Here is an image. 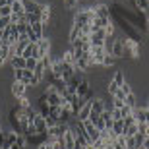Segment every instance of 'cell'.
<instances>
[{
  "mask_svg": "<svg viewBox=\"0 0 149 149\" xmlns=\"http://www.w3.org/2000/svg\"><path fill=\"white\" fill-rule=\"evenodd\" d=\"M39 19H41V23H43V25H49V22L52 19V4H50V2H41Z\"/></svg>",
  "mask_w": 149,
  "mask_h": 149,
  "instance_id": "cell-1",
  "label": "cell"
},
{
  "mask_svg": "<svg viewBox=\"0 0 149 149\" xmlns=\"http://www.w3.org/2000/svg\"><path fill=\"white\" fill-rule=\"evenodd\" d=\"M37 49H39V60H41V58H45V56H49L52 52V41L49 37H43L37 43Z\"/></svg>",
  "mask_w": 149,
  "mask_h": 149,
  "instance_id": "cell-2",
  "label": "cell"
},
{
  "mask_svg": "<svg viewBox=\"0 0 149 149\" xmlns=\"http://www.w3.org/2000/svg\"><path fill=\"white\" fill-rule=\"evenodd\" d=\"M68 128H70V124L58 122L56 126H52V128H49V130H47V136H49V138H52V139H60L62 136H64V132H66Z\"/></svg>",
  "mask_w": 149,
  "mask_h": 149,
  "instance_id": "cell-3",
  "label": "cell"
},
{
  "mask_svg": "<svg viewBox=\"0 0 149 149\" xmlns=\"http://www.w3.org/2000/svg\"><path fill=\"white\" fill-rule=\"evenodd\" d=\"M81 124H83V130H85V134H87V138H89V141H91V143H93L95 139L101 138V132L93 126V122L89 120V118H87V120H81Z\"/></svg>",
  "mask_w": 149,
  "mask_h": 149,
  "instance_id": "cell-4",
  "label": "cell"
},
{
  "mask_svg": "<svg viewBox=\"0 0 149 149\" xmlns=\"http://www.w3.org/2000/svg\"><path fill=\"white\" fill-rule=\"evenodd\" d=\"M109 54L105 47H91V60H93V66H101L103 64V58Z\"/></svg>",
  "mask_w": 149,
  "mask_h": 149,
  "instance_id": "cell-5",
  "label": "cell"
},
{
  "mask_svg": "<svg viewBox=\"0 0 149 149\" xmlns=\"http://www.w3.org/2000/svg\"><path fill=\"white\" fill-rule=\"evenodd\" d=\"M103 111H107L105 99H103V97H95V99L91 101V114H89V118H91V116H101Z\"/></svg>",
  "mask_w": 149,
  "mask_h": 149,
  "instance_id": "cell-6",
  "label": "cell"
},
{
  "mask_svg": "<svg viewBox=\"0 0 149 149\" xmlns=\"http://www.w3.org/2000/svg\"><path fill=\"white\" fill-rule=\"evenodd\" d=\"M93 14H95V17H112L111 6H109V4H103V2L93 4Z\"/></svg>",
  "mask_w": 149,
  "mask_h": 149,
  "instance_id": "cell-7",
  "label": "cell"
},
{
  "mask_svg": "<svg viewBox=\"0 0 149 149\" xmlns=\"http://www.w3.org/2000/svg\"><path fill=\"white\" fill-rule=\"evenodd\" d=\"M132 114H134V118H136L138 124H149V111L145 107H136Z\"/></svg>",
  "mask_w": 149,
  "mask_h": 149,
  "instance_id": "cell-8",
  "label": "cell"
},
{
  "mask_svg": "<svg viewBox=\"0 0 149 149\" xmlns=\"http://www.w3.org/2000/svg\"><path fill=\"white\" fill-rule=\"evenodd\" d=\"M10 91H12V95H14V99H19L23 95H27V85L23 81H12Z\"/></svg>",
  "mask_w": 149,
  "mask_h": 149,
  "instance_id": "cell-9",
  "label": "cell"
},
{
  "mask_svg": "<svg viewBox=\"0 0 149 149\" xmlns=\"http://www.w3.org/2000/svg\"><path fill=\"white\" fill-rule=\"evenodd\" d=\"M122 39L124 37H118L112 41V47H111V54L114 56V58H124V45H122Z\"/></svg>",
  "mask_w": 149,
  "mask_h": 149,
  "instance_id": "cell-10",
  "label": "cell"
},
{
  "mask_svg": "<svg viewBox=\"0 0 149 149\" xmlns=\"http://www.w3.org/2000/svg\"><path fill=\"white\" fill-rule=\"evenodd\" d=\"M22 4L25 14H39V10H41V2H37V0H22Z\"/></svg>",
  "mask_w": 149,
  "mask_h": 149,
  "instance_id": "cell-11",
  "label": "cell"
},
{
  "mask_svg": "<svg viewBox=\"0 0 149 149\" xmlns=\"http://www.w3.org/2000/svg\"><path fill=\"white\" fill-rule=\"evenodd\" d=\"M72 109H70V103H62L60 107V118L58 122H64V124H70V118H72Z\"/></svg>",
  "mask_w": 149,
  "mask_h": 149,
  "instance_id": "cell-12",
  "label": "cell"
},
{
  "mask_svg": "<svg viewBox=\"0 0 149 149\" xmlns=\"http://www.w3.org/2000/svg\"><path fill=\"white\" fill-rule=\"evenodd\" d=\"M62 141H64V147H66V149H74V145H76V136H74V130H72V128H68L66 132H64Z\"/></svg>",
  "mask_w": 149,
  "mask_h": 149,
  "instance_id": "cell-13",
  "label": "cell"
},
{
  "mask_svg": "<svg viewBox=\"0 0 149 149\" xmlns=\"http://www.w3.org/2000/svg\"><path fill=\"white\" fill-rule=\"evenodd\" d=\"M23 58L27 60V58H37L39 60V49H37V45L35 43H29L27 47H25V50H23Z\"/></svg>",
  "mask_w": 149,
  "mask_h": 149,
  "instance_id": "cell-14",
  "label": "cell"
},
{
  "mask_svg": "<svg viewBox=\"0 0 149 149\" xmlns=\"http://www.w3.org/2000/svg\"><path fill=\"white\" fill-rule=\"evenodd\" d=\"M33 126H35V130H37L39 134H47V122H45V116H41V114H37L33 118Z\"/></svg>",
  "mask_w": 149,
  "mask_h": 149,
  "instance_id": "cell-15",
  "label": "cell"
},
{
  "mask_svg": "<svg viewBox=\"0 0 149 149\" xmlns=\"http://www.w3.org/2000/svg\"><path fill=\"white\" fill-rule=\"evenodd\" d=\"M83 79H85L83 72H77V70H76V74H74V76H72V77H70V79L66 81V85H68V87H74V89H77V85H79V83H81Z\"/></svg>",
  "mask_w": 149,
  "mask_h": 149,
  "instance_id": "cell-16",
  "label": "cell"
},
{
  "mask_svg": "<svg viewBox=\"0 0 149 149\" xmlns=\"http://www.w3.org/2000/svg\"><path fill=\"white\" fill-rule=\"evenodd\" d=\"M89 89H91V83H89V79L85 77L79 85H77V89H76V95L77 97H85V95L89 93Z\"/></svg>",
  "mask_w": 149,
  "mask_h": 149,
  "instance_id": "cell-17",
  "label": "cell"
},
{
  "mask_svg": "<svg viewBox=\"0 0 149 149\" xmlns=\"http://www.w3.org/2000/svg\"><path fill=\"white\" fill-rule=\"evenodd\" d=\"M89 114H91V101H87V103H85V105L79 109V112H77L76 116H77V120L81 122V120H87Z\"/></svg>",
  "mask_w": 149,
  "mask_h": 149,
  "instance_id": "cell-18",
  "label": "cell"
},
{
  "mask_svg": "<svg viewBox=\"0 0 149 149\" xmlns=\"http://www.w3.org/2000/svg\"><path fill=\"white\" fill-rule=\"evenodd\" d=\"M76 74V68L72 66V64H66V62H62V79L64 81H68L70 77Z\"/></svg>",
  "mask_w": 149,
  "mask_h": 149,
  "instance_id": "cell-19",
  "label": "cell"
},
{
  "mask_svg": "<svg viewBox=\"0 0 149 149\" xmlns=\"http://www.w3.org/2000/svg\"><path fill=\"white\" fill-rule=\"evenodd\" d=\"M10 66H12V70H23L25 68V58L23 56H14V58H10Z\"/></svg>",
  "mask_w": 149,
  "mask_h": 149,
  "instance_id": "cell-20",
  "label": "cell"
},
{
  "mask_svg": "<svg viewBox=\"0 0 149 149\" xmlns=\"http://www.w3.org/2000/svg\"><path fill=\"white\" fill-rule=\"evenodd\" d=\"M81 37V31H79V27L77 25H70V33H68V41L70 43H74L76 39H79Z\"/></svg>",
  "mask_w": 149,
  "mask_h": 149,
  "instance_id": "cell-21",
  "label": "cell"
},
{
  "mask_svg": "<svg viewBox=\"0 0 149 149\" xmlns=\"http://www.w3.org/2000/svg\"><path fill=\"white\" fill-rule=\"evenodd\" d=\"M31 31H33L35 35H37L39 39H43L45 37V25L41 22H37V23H31Z\"/></svg>",
  "mask_w": 149,
  "mask_h": 149,
  "instance_id": "cell-22",
  "label": "cell"
},
{
  "mask_svg": "<svg viewBox=\"0 0 149 149\" xmlns=\"http://www.w3.org/2000/svg\"><path fill=\"white\" fill-rule=\"evenodd\" d=\"M10 8H12V14H16V16H23V14H25L22 0H16L14 4H10Z\"/></svg>",
  "mask_w": 149,
  "mask_h": 149,
  "instance_id": "cell-23",
  "label": "cell"
},
{
  "mask_svg": "<svg viewBox=\"0 0 149 149\" xmlns=\"http://www.w3.org/2000/svg\"><path fill=\"white\" fill-rule=\"evenodd\" d=\"M8 60H10V56H8V47L0 45V68L4 66V64H6Z\"/></svg>",
  "mask_w": 149,
  "mask_h": 149,
  "instance_id": "cell-24",
  "label": "cell"
},
{
  "mask_svg": "<svg viewBox=\"0 0 149 149\" xmlns=\"http://www.w3.org/2000/svg\"><path fill=\"white\" fill-rule=\"evenodd\" d=\"M89 120L93 122V126L97 128V130H99V132H101V130H107V128H105V120H103V118H101V116H91V118H89Z\"/></svg>",
  "mask_w": 149,
  "mask_h": 149,
  "instance_id": "cell-25",
  "label": "cell"
},
{
  "mask_svg": "<svg viewBox=\"0 0 149 149\" xmlns=\"http://www.w3.org/2000/svg\"><path fill=\"white\" fill-rule=\"evenodd\" d=\"M124 103H126L128 107H132V109H136V107H138V97H136V93H130V95H126V99H124Z\"/></svg>",
  "mask_w": 149,
  "mask_h": 149,
  "instance_id": "cell-26",
  "label": "cell"
},
{
  "mask_svg": "<svg viewBox=\"0 0 149 149\" xmlns=\"http://www.w3.org/2000/svg\"><path fill=\"white\" fill-rule=\"evenodd\" d=\"M112 81H114L116 85L120 87L122 83L126 81V77H124V70H118V72H114V77H112Z\"/></svg>",
  "mask_w": 149,
  "mask_h": 149,
  "instance_id": "cell-27",
  "label": "cell"
},
{
  "mask_svg": "<svg viewBox=\"0 0 149 149\" xmlns=\"http://www.w3.org/2000/svg\"><path fill=\"white\" fill-rule=\"evenodd\" d=\"M66 10H79V0H62Z\"/></svg>",
  "mask_w": 149,
  "mask_h": 149,
  "instance_id": "cell-28",
  "label": "cell"
},
{
  "mask_svg": "<svg viewBox=\"0 0 149 149\" xmlns=\"http://www.w3.org/2000/svg\"><path fill=\"white\" fill-rule=\"evenodd\" d=\"M112 132H114V136H122V134H124V122L122 120H114Z\"/></svg>",
  "mask_w": 149,
  "mask_h": 149,
  "instance_id": "cell-29",
  "label": "cell"
},
{
  "mask_svg": "<svg viewBox=\"0 0 149 149\" xmlns=\"http://www.w3.org/2000/svg\"><path fill=\"white\" fill-rule=\"evenodd\" d=\"M145 138H147V134H143V132L136 134V136H134V143H136V147H141L143 141H145Z\"/></svg>",
  "mask_w": 149,
  "mask_h": 149,
  "instance_id": "cell-30",
  "label": "cell"
},
{
  "mask_svg": "<svg viewBox=\"0 0 149 149\" xmlns=\"http://www.w3.org/2000/svg\"><path fill=\"white\" fill-rule=\"evenodd\" d=\"M116 60H118V58H114L112 54H107L105 58H103V64H101V66H107V68H111V66H114V64H116Z\"/></svg>",
  "mask_w": 149,
  "mask_h": 149,
  "instance_id": "cell-31",
  "label": "cell"
},
{
  "mask_svg": "<svg viewBox=\"0 0 149 149\" xmlns=\"http://www.w3.org/2000/svg\"><path fill=\"white\" fill-rule=\"evenodd\" d=\"M16 103H17V107H19V109H27V107H31V103H29V99H27V95H23V97L16 99Z\"/></svg>",
  "mask_w": 149,
  "mask_h": 149,
  "instance_id": "cell-32",
  "label": "cell"
},
{
  "mask_svg": "<svg viewBox=\"0 0 149 149\" xmlns=\"http://www.w3.org/2000/svg\"><path fill=\"white\" fill-rule=\"evenodd\" d=\"M31 79H33V72H31V70H23V83H25V85H31Z\"/></svg>",
  "mask_w": 149,
  "mask_h": 149,
  "instance_id": "cell-33",
  "label": "cell"
},
{
  "mask_svg": "<svg viewBox=\"0 0 149 149\" xmlns=\"http://www.w3.org/2000/svg\"><path fill=\"white\" fill-rule=\"evenodd\" d=\"M37 58H27V60H25V70H31V72H33L35 68H37Z\"/></svg>",
  "mask_w": 149,
  "mask_h": 149,
  "instance_id": "cell-34",
  "label": "cell"
},
{
  "mask_svg": "<svg viewBox=\"0 0 149 149\" xmlns=\"http://www.w3.org/2000/svg\"><path fill=\"white\" fill-rule=\"evenodd\" d=\"M12 16V8L8 4L6 6H0V17H10Z\"/></svg>",
  "mask_w": 149,
  "mask_h": 149,
  "instance_id": "cell-35",
  "label": "cell"
},
{
  "mask_svg": "<svg viewBox=\"0 0 149 149\" xmlns=\"http://www.w3.org/2000/svg\"><path fill=\"white\" fill-rule=\"evenodd\" d=\"M50 118H54V120H58L60 118V107H50Z\"/></svg>",
  "mask_w": 149,
  "mask_h": 149,
  "instance_id": "cell-36",
  "label": "cell"
},
{
  "mask_svg": "<svg viewBox=\"0 0 149 149\" xmlns=\"http://www.w3.org/2000/svg\"><path fill=\"white\" fill-rule=\"evenodd\" d=\"M120 112H122V118H126V116H130L134 112V109H132V107H128L126 103H124V107L120 109Z\"/></svg>",
  "mask_w": 149,
  "mask_h": 149,
  "instance_id": "cell-37",
  "label": "cell"
},
{
  "mask_svg": "<svg viewBox=\"0 0 149 149\" xmlns=\"http://www.w3.org/2000/svg\"><path fill=\"white\" fill-rule=\"evenodd\" d=\"M23 70H14V81H23Z\"/></svg>",
  "mask_w": 149,
  "mask_h": 149,
  "instance_id": "cell-38",
  "label": "cell"
},
{
  "mask_svg": "<svg viewBox=\"0 0 149 149\" xmlns=\"http://www.w3.org/2000/svg\"><path fill=\"white\" fill-rule=\"evenodd\" d=\"M120 89H122V91H124V93H126V95L134 93V91H132V85H130V83H128V81H124V83H122V85H120Z\"/></svg>",
  "mask_w": 149,
  "mask_h": 149,
  "instance_id": "cell-39",
  "label": "cell"
},
{
  "mask_svg": "<svg viewBox=\"0 0 149 149\" xmlns=\"http://www.w3.org/2000/svg\"><path fill=\"white\" fill-rule=\"evenodd\" d=\"M112 99H120V101H124V99H126V93H124V91H122V89L118 87V91H116V93L112 95Z\"/></svg>",
  "mask_w": 149,
  "mask_h": 149,
  "instance_id": "cell-40",
  "label": "cell"
},
{
  "mask_svg": "<svg viewBox=\"0 0 149 149\" xmlns=\"http://www.w3.org/2000/svg\"><path fill=\"white\" fill-rule=\"evenodd\" d=\"M45 122H47V128H52V126H56V124H58V120L50 118V116H47V118H45Z\"/></svg>",
  "mask_w": 149,
  "mask_h": 149,
  "instance_id": "cell-41",
  "label": "cell"
},
{
  "mask_svg": "<svg viewBox=\"0 0 149 149\" xmlns=\"http://www.w3.org/2000/svg\"><path fill=\"white\" fill-rule=\"evenodd\" d=\"M122 107H124V101L114 99V107H112V109H122Z\"/></svg>",
  "mask_w": 149,
  "mask_h": 149,
  "instance_id": "cell-42",
  "label": "cell"
},
{
  "mask_svg": "<svg viewBox=\"0 0 149 149\" xmlns=\"http://www.w3.org/2000/svg\"><path fill=\"white\" fill-rule=\"evenodd\" d=\"M37 149H52V147H50V143L43 141V143H39V145H37Z\"/></svg>",
  "mask_w": 149,
  "mask_h": 149,
  "instance_id": "cell-43",
  "label": "cell"
},
{
  "mask_svg": "<svg viewBox=\"0 0 149 149\" xmlns=\"http://www.w3.org/2000/svg\"><path fill=\"white\" fill-rule=\"evenodd\" d=\"M83 149H95V145H93V143H87V145H85Z\"/></svg>",
  "mask_w": 149,
  "mask_h": 149,
  "instance_id": "cell-44",
  "label": "cell"
},
{
  "mask_svg": "<svg viewBox=\"0 0 149 149\" xmlns=\"http://www.w3.org/2000/svg\"><path fill=\"white\" fill-rule=\"evenodd\" d=\"M143 16H145V17H149V6H147V10L143 12Z\"/></svg>",
  "mask_w": 149,
  "mask_h": 149,
  "instance_id": "cell-45",
  "label": "cell"
},
{
  "mask_svg": "<svg viewBox=\"0 0 149 149\" xmlns=\"http://www.w3.org/2000/svg\"><path fill=\"white\" fill-rule=\"evenodd\" d=\"M105 149H114V147H112V145H107V147Z\"/></svg>",
  "mask_w": 149,
  "mask_h": 149,
  "instance_id": "cell-46",
  "label": "cell"
},
{
  "mask_svg": "<svg viewBox=\"0 0 149 149\" xmlns=\"http://www.w3.org/2000/svg\"><path fill=\"white\" fill-rule=\"evenodd\" d=\"M147 103H149V99H147Z\"/></svg>",
  "mask_w": 149,
  "mask_h": 149,
  "instance_id": "cell-47",
  "label": "cell"
},
{
  "mask_svg": "<svg viewBox=\"0 0 149 149\" xmlns=\"http://www.w3.org/2000/svg\"><path fill=\"white\" fill-rule=\"evenodd\" d=\"M0 130H2V128H0Z\"/></svg>",
  "mask_w": 149,
  "mask_h": 149,
  "instance_id": "cell-48",
  "label": "cell"
},
{
  "mask_svg": "<svg viewBox=\"0 0 149 149\" xmlns=\"http://www.w3.org/2000/svg\"><path fill=\"white\" fill-rule=\"evenodd\" d=\"M0 149H2V147H0Z\"/></svg>",
  "mask_w": 149,
  "mask_h": 149,
  "instance_id": "cell-49",
  "label": "cell"
}]
</instances>
